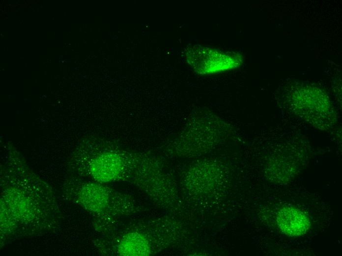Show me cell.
<instances>
[{
  "label": "cell",
  "mask_w": 342,
  "mask_h": 256,
  "mask_svg": "<svg viewBox=\"0 0 342 256\" xmlns=\"http://www.w3.org/2000/svg\"><path fill=\"white\" fill-rule=\"evenodd\" d=\"M0 173V247L60 230L62 215L52 187L35 174L10 141Z\"/></svg>",
  "instance_id": "1"
},
{
  "label": "cell",
  "mask_w": 342,
  "mask_h": 256,
  "mask_svg": "<svg viewBox=\"0 0 342 256\" xmlns=\"http://www.w3.org/2000/svg\"><path fill=\"white\" fill-rule=\"evenodd\" d=\"M68 202L81 207L92 218L100 234L111 230L120 219L144 212V208L129 194L100 183L70 174L60 186Z\"/></svg>",
  "instance_id": "2"
},
{
  "label": "cell",
  "mask_w": 342,
  "mask_h": 256,
  "mask_svg": "<svg viewBox=\"0 0 342 256\" xmlns=\"http://www.w3.org/2000/svg\"><path fill=\"white\" fill-rule=\"evenodd\" d=\"M188 62L201 74L218 72L236 67L240 59L237 55L218 50L195 46L187 53Z\"/></svg>",
  "instance_id": "3"
},
{
  "label": "cell",
  "mask_w": 342,
  "mask_h": 256,
  "mask_svg": "<svg viewBox=\"0 0 342 256\" xmlns=\"http://www.w3.org/2000/svg\"><path fill=\"white\" fill-rule=\"evenodd\" d=\"M278 224L282 231L290 236L305 234L309 229L310 222L305 214L293 207H285L278 213Z\"/></svg>",
  "instance_id": "4"
}]
</instances>
